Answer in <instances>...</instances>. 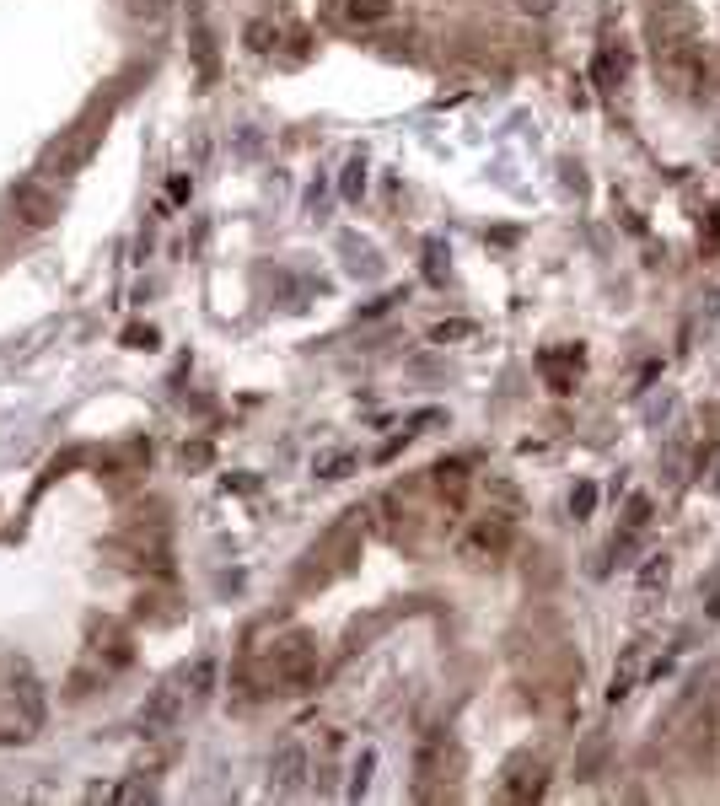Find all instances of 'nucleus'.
<instances>
[{"instance_id": "1", "label": "nucleus", "mask_w": 720, "mask_h": 806, "mask_svg": "<svg viewBox=\"0 0 720 806\" xmlns=\"http://www.w3.org/2000/svg\"><path fill=\"white\" fill-rule=\"evenodd\" d=\"M656 76L672 86L678 97H699L704 81H710V65H704V49L688 33V17L667 11V22L656 17Z\"/></svg>"}, {"instance_id": "2", "label": "nucleus", "mask_w": 720, "mask_h": 806, "mask_svg": "<svg viewBox=\"0 0 720 806\" xmlns=\"http://www.w3.org/2000/svg\"><path fill=\"white\" fill-rule=\"evenodd\" d=\"M323 656H318V640L307 635V629H291V635L269 640L264 651V672H269V688L275 694H307L312 678H318Z\"/></svg>"}, {"instance_id": "3", "label": "nucleus", "mask_w": 720, "mask_h": 806, "mask_svg": "<svg viewBox=\"0 0 720 806\" xmlns=\"http://www.w3.org/2000/svg\"><path fill=\"white\" fill-rule=\"evenodd\" d=\"M6 205H11V215H17V221L27 226V232H49V226L60 221V194H54L49 183H38V178L11 183Z\"/></svg>"}, {"instance_id": "4", "label": "nucleus", "mask_w": 720, "mask_h": 806, "mask_svg": "<svg viewBox=\"0 0 720 806\" xmlns=\"http://www.w3.org/2000/svg\"><path fill=\"white\" fill-rule=\"evenodd\" d=\"M307 774H312L307 742H301V737L280 742L275 764H269V785H275V796H301V790H307Z\"/></svg>"}, {"instance_id": "5", "label": "nucleus", "mask_w": 720, "mask_h": 806, "mask_svg": "<svg viewBox=\"0 0 720 806\" xmlns=\"http://www.w3.org/2000/svg\"><path fill=\"white\" fill-rule=\"evenodd\" d=\"M11 704L22 710V721L33 726V731H38L43 721H49V694H43V678H38L33 667H27L22 656L11 661Z\"/></svg>"}, {"instance_id": "6", "label": "nucleus", "mask_w": 720, "mask_h": 806, "mask_svg": "<svg viewBox=\"0 0 720 806\" xmlns=\"http://www.w3.org/2000/svg\"><path fill=\"white\" fill-rule=\"evenodd\" d=\"M178 715H183V688H151V699L140 704V731L146 737H162V731L178 726Z\"/></svg>"}, {"instance_id": "7", "label": "nucleus", "mask_w": 720, "mask_h": 806, "mask_svg": "<svg viewBox=\"0 0 720 806\" xmlns=\"http://www.w3.org/2000/svg\"><path fill=\"white\" fill-rule=\"evenodd\" d=\"M506 543H511V522H506V516H484V522L468 532L463 554H468V559H484V554L495 559L500 549H506Z\"/></svg>"}, {"instance_id": "8", "label": "nucleus", "mask_w": 720, "mask_h": 806, "mask_svg": "<svg viewBox=\"0 0 720 806\" xmlns=\"http://www.w3.org/2000/svg\"><path fill=\"white\" fill-rule=\"evenodd\" d=\"M97 146V129H81V135H70L65 146H49V156H43V172H76L86 156H92Z\"/></svg>"}, {"instance_id": "9", "label": "nucleus", "mask_w": 720, "mask_h": 806, "mask_svg": "<svg viewBox=\"0 0 720 806\" xmlns=\"http://www.w3.org/2000/svg\"><path fill=\"white\" fill-rule=\"evenodd\" d=\"M398 11V0H344V22L350 27H377Z\"/></svg>"}, {"instance_id": "10", "label": "nucleus", "mask_w": 720, "mask_h": 806, "mask_svg": "<svg viewBox=\"0 0 720 806\" xmlns=\"http://www.w3.org/2000/svg\"><path fill=\"white\" fill-rule=\"evenodd\" d=\"M215 672H221V661L215 656H199L189 672H183V694L189 699H210L215 694Z\"/></svg>"}, {"instance_id": "11", "label": "nucleus", "mask_w": 720, "mask_h": 806, "mask_svg": "<svg viewBox=\"0 0 720 806\" xmlns=\"http://www.w3.org/2000/svg\"><path fill=\"white\" fill-rule=\"evenodd\" d=\"M640 661H645V651H640V645H635V651H629L624 656V667H618L613 672V683H608V699L618 704V699H629V694H635V678H640Z\"/></svg>"}, {"instance_id": "12", "label": "nucleus", "mask_w": 720, "mask_h": 806, "mask_svg": "<svg viewBox=\"0 0 720 806\" xmlns=\"http://www.w3.org/2000/svg\"><path fill=\"white\" fill-rule=\"evenodd\" d=\"M371 769H377V747H360V758H355V780H350V796H366V790H371Z\"/></svg>"}, {"instance_id": "13", "label": "nucleus", "mask_w": 720, "mask_h": 806, "mask_svg": "<svg viewBox=\"0 0 720 806\" xmlns=\"http://www.w3.org/2000/svg\"><path fill=\"white\" fill-rule=\"evenodd\" d=\"M129 17L146 22V27H156V22L167 17V0H129Z\"/></svg>"}, {"instance_id": "14", "label": "nucleus", "mask_w": 720, "mask_h": 806, "mask_svg": "<svg viewBox=\"0 0 720 806\" xmlns=\"http://www.w3.org/2000/svg\"><path fill=\"white\" fill-rule=\"evenodd\" d=\"M339 189H344V199H360V194H366V162H360V156L344 167V183H339Z\"/></svg>"}, {"instance_id": "15", "label": "nucleus", "mask_w": 720, "mask_h": 806, "mask_svg": "<svg viewBox=\"0 0 720 806\" xmlns=\"http://www.w3.org/2000/svg\"><path fill=\"white\" fill-rule=\"evenodd\" d=\"M242 38H248V49H253V54H264V49H269V43H275L280 33H275L269 22H248V33H242Z\"/></svg>"}, {"instance_id": "16", "label": "nucleus", "mask_w": 720, "mask_h": 806, "mask_svg": "<svg viewBox=\"0 0 720 806\" xmlns=\"http://www.w3.org/2000/svg\"><path fill=\"white\" fill-rule=\"evenodd\" d=\"M656 586H667V554L651 559V565L640 570V592H656Z\"/></svg>"}, {"instance_id": "17", "label": "nucleus", "mask_w": 720, "mask_h": 806, "mask_svg": "<svg viewBox=\"0 0 720 806\" xmlns=\"http://www.w3.org/2000/svg\"><path fill=\"white\" fill-rule=\"evenodd\" d=\"M350 468H355V457H350V452H334V457H323V463H318L323 479H344Z\"/></svg>"}, {"instance_id": "18", "label": "nucleus", "mask_w": 720, "mask_h": 806, "mask_svg": "<svg viewBox=\"0 0 720 806\" xmlns=\"http://www.w3.org/2000/svg\"><path fill=\"white\" fill-rule=\"evenodd\" d=\"M592 506H597V489L581 484V489H575V500H570V511H575V516H592Z\"/></svg>"}, {"instance_id": "19", "label": "nucleus", "mask_w": 720, "mask_h": 806, "mask_svg": "<svg viewBox=\"0 0 720 806\" xmlns=\"http://www.w3.org/2000/svg\"><path fill=\"white\" fill-rule=\"evenodd\" d=\"M554 6H559V0H516L522 17H554Z\"/></svg>"}, {"instance_id": "20", "label": "nucleus", "mask_w": 720, "mask_h": 806, "mask_svg": "<svg viewBox=\"0 0 720 806\" xmlns=\"http://www.w3.org/2000/svg\"><path fill=\"white\" fill-rule=\"evenodd\" d=\"M704 613H710V618H720V581L710 586V602H704Z\"/></svg>"}]
</instances>
